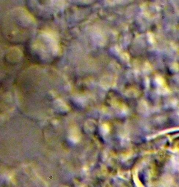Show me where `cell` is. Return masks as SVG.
I'll list each match as a JSON object with an SVG mask.
<instances>
[{
	"label": "cell",
	"mask_w": 179,
	"mask_h": 187,
	"mask_svg": "<svg viewBox=\"0 0 179 187\" xmlns=\"http://www.w3.org/2000/svg\"><path fill=\"white\" fill-rule=\"evenodd\" d=\"M54 35L42 32L34 37L30 42L31 53L40 61L50 62L59 53L58 43Z\"/></svg>",
	"instance_id": "obj_1"
},
{
	"label": "cell",
	"mask_w": 179,
	"mask_h": 187,
	"mask_svg": "<svg viewBox=\"0 0 179 187\" xmlns=\"http://www.w3.org/2000/svg\"><path fill=\"white\" fill-rule=\"evenodd\" d=\"M18 15L14 14L12 15L13 17L9 18V26H16L9 27L8 36H12V38L15 36V38H17V36L21 38H25L26 37L27 38L34 26V20L26 10H23L22 14Z\"/></svg>",
	"instance_id": "obj_2"
}]
</instances>
